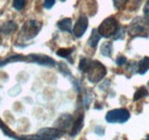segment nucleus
<instances>
[{
	"mask_svg": "<svg viewBox=\"0 0 149 140\" xmlns=\"http://www.w3.org/2000/svg\"><path fill=\"white\" fill-rule=\"evenodd\" d=\"M16 30H17V24L13 21H9V22H7L0 27V32L3 35H10Z\"/></svg>",
	"mask_w": 149,
	"mask_h": 140,
	"instance_id": "9",
	"label": "nucleus"
},
{
	"mask_svg": "<svg viewBox=\"0 0 149 140\" xmlns=\"http://www.w3.org/2000/svg\"><path fill=\"white\" fill-rule=\"evenodd\" d=\"M126 61H127V60H126V57H125V56H119V57L116 60V63H117V66H119V67H120V66L125 64V63H126Z\"/></svg>",
	"mask_w": 149,
	"mask_h": 140,
	"instance_id": "24",
	"label": "nucleus"
},
{
	"mask_svg": "<svg viewBox=\"0 0 149 140\" xmlns=\"http://www.w3.org/2000/svg\"><path fill=\"white\" fill-rule=\"evenodd\" d=\"M83 121H84V117H83V115H80L78 118H77V121L74 122V126H72V131H71V136L74 137L76 136L80 130H81V126H83Z\"/></svg>",
	"mask_w": 149,
	"mask_h": 140,
	"instance_id": "13",
	"label": "nucleus"
},
{
	"mask_svg": "<svg viewBox=\"0 0 149 140\" xmlns=\"http://www.w3.org/2000/svg\"><path fill=\"white\" fill-rule=\"evenodd\" d=\"M63 131H61L57 127H51V129H42L38 133V139H56L62 137Z\"/></svg>",
	"mask_w": 149,
	"mask_h": 140,
	"instance_id": "6",
	"label": "nucleus"
},
{
	"mask_svg": "<svg viewBox=\"0 0 149 140\" xmlns=\"http://www.w3.org/2000/svg\"><path fill=\"white\" fill-rule=\"evenodd\" d=\"M149 69V57H143L140 62H139V74L143 75L146 74Z\"/></svg>",
	"mask_w": 149,
	"mask_h": 140,
	"instance_id": "14",
	"label": "nucleus"
},
{
	"mask_svg": "<svg viewBox=\"0 0 149 140\" xmlns=\"http://www.w3.org/2000/svg\"><path fill=\"white\" fill-rule=\"evenodd\" d=\"M72 48H60L58 51H57V55L58 56H62V57H69L70 56V54L72 53Z\"/></svg>",
	"mask_w": 149,
	"mask_h": 140,
	"instance_id": "19",
	"label": "nucleus"
},
{
	"mask_svg": "<svg viewBox=\"0 0 149 140\" xmlns=\"http://www.w3.org/2000/svg\"><path fill=\"white\" fill-rule=\"evenodd\" d=\"M149 30V23L142 18H136L131 23L129 28V34L131 36H145Z\"/></svg>",
	"mask_w": 149,
	"mask_h": 140,
	"instance_id": "4",
	"label": "nucleus"
},
{
	"mask_svg": "<svg viewBox=\"0 0 149 140\" xmlns=\"http://www.w3.org/2000/svg\"><path fill=\"white\" fill-rule=\"evenodd\" d=\"M54 4H55V0H45L44 6H45V8L49 9V8H52L54 6Z\"/></svg>",
	"mask_w": 149,
	"mask_h": 140,
	"instance_id": "25",
	"label": "nucleus"
},
{
	"mask_svg": "<svg viewBox=\"0 0 149 140\" xmlns=\"http://www.w3.org/2000/svg\"><path fill=\"white\" fill-rule=\"evenodd\" d=\"M86 72H87V78H88L90 82L97 83L106 76L107 71H106L104 66L101 64L99 61H91Z\"/></svg>",
	"mask_w": 149,
	"mask_h": 140,
	"instance_id": "1",
	"label": "nucleus"
},
{
	"mask_svg": "<svg viewBox=\"0 0 149 140\" xmlns=\"http://www.w3.org/2000/svg\"><path fill=\"white\" fill-rule=\"evenodd\" d=\"M143 14H145V18L149 20V0L147 1L146 6H145V9H143Z\"/></svg>",
	"mask_w": 149,
	"mask_h": 140,
	"instance_id": "26",
	"label": "nucleus"
},
{
	"mask_svg": "<svg viewBox=\"0 0 149 140\" xmlns=\"http://www.w3.org/2000/svg\"><path fill=\"white\" fill-rule=\"evenodd\" d=\"M126 1L127 0H113V5H115V7L117 9H120V8H123L125 6Z\"/></svg>",
	"mask_w": 149,
	"mask_h": 140,
	"instance_id": "23",
	"label": "nucleus"
},
{
	"mask_svg": "<svg viewBox=\"0 0 149 140\" xmlns=\"http://www.w3.org/2000/svg\"><path fill=\"white\" fill-rule=\"evenodd\" d=\"M117 29H118L117 21L113 18H108L101 23V25L99 27L97 30H99L101 37L108 38V37H111L112 35H115V32L117 31Z\"/></svg>",
	"mask_w": 149,
	"mask_h": 140,
	"instance_id": "2",
	"label": "nucleus"
},
{
	"mask_svg": "<svg viewBox=\"0 0 149 140\" xmlns=\"http://www.w3.org/2000/svg\"><path fill=\"white\" fill-rule=\"evenodd\" d=\"M87 25H88V20L86 16L81 15L80 18L77 20L76 24L74 27V35L77 38H80L81 36L85 34V31L87 30Z\"/></svg>",
	"mask_w": 149,
	"mask_h": 140,
	"instance_id": "7",
	"label": "nucleus"
},
{
	"mask_svg": "<svg viewBox=\"0 0 149 140\" xmlns=\"http://www.w3.org/2000/svg\"><path fill=\"white\" fill-rule=\"evenodd\" d=\"M100 38H101V35H100L99 30H97V29H94L93 31H92V35H91V37H90V39H88V45H90L91 47L95 48L96 45L99 44Z\"/></svg>",
	"mask_w": 149,
	"mask_h": 140,
	"instance_id": "12",
	"label": "nucleus"
},
{
	"mask_svg": "<svg viewBox=\"0 0 149 140\" xmlns=\"http://www.w3.org/2000/svg\"><path fill=\"white\" fill-rule=\"evenodd\" d=\"M146 95H148V90L146 88H140L135 92V94H134V101L139 100V99H141V98H143Z\"/></svg>",
	"mask_w": 149,
	"mask_h": 140,
	"instance_id": "17",
	"label": "nucleus"
},
{
	"mask_svg": "<svg viewBox=\"0 0 149 140\" xmlns=\"http://www.w3.org/2000/svg\"><path fill=\"white\" fill-rule=\"evenodd\" d=\"M148 86H149V83H148Z\"/></svg>",
	"mask_w": 149,
	"mask_h": 140,
	"instance_id": "27",
	"label": "nucleus"
},
{
	"mask_svg": "<svg viewBox=\"0 0 149 140\" xmlns=\"http://www.w3.org/2000/svg\"><path fill=\"white\" fill-rule=\"evenodd\" d=\"M40 28H41V24L39 22L35 21V20H31V21H29L24 25V28H23V35H25V38H28V39L33 38L39 32Z\"/></svg>",
	"mask_w": 149,
	"mask_h": 140,
	"instance_id": "5",
	"label": "nucleus"
},
{
	"mask_svg": "<svg viewBox=\"0 0 149 140\" xmlns=\"http://www.w3.org/2000/svg\"><path fill=\"white\" fill-rule=\"evenodd\" d=\"M124 34H125V28H118L117 29V31L115 32V35L113 36V39H123L124 38Z\"/></svg>",
	"mask_w": 149,
	"mask_h": 140,
	"instance_id": "21",
	"label": "nucleus"
},
{
	"mask_svg": "<svg viewBox=\"0 0 149 140\" xmlns=\"http://www.w3.org/2000/svg\"><path fill=\"white\" fill-rule=\"evenodd\" d=\"M22 60H26V57H24V56H22V55H14V56H9L8 59H6V60H3V61H1V62H0V67H1V66L7 64V63H9V62L22 61Z\"/></svg>",
	"mask_w": 149,
	"mask_h": 140,
	"instance_id": "16",
	"label": "nucleus"
},
{
	"mask_svg": "<svg viewBox=\"0 0 149 140\" xmlns=\"http://www.w3.org/2000/svg\"><path fill=\"white\" fill-rule=\"evenodd\" d=\"M0 129L3 131V133H5L6 136H8V137H10V138H17V137H16V136H15V134H14V133H13L6 125H5V123L1 122V120H0Z\"/></svg>",
	"mask_w": 149,
	"mask_h": 140,
	"instance_id": "18",
	"label": "nucleus"
},
{
	"mask_svg": "<svg viewBox=\"0 0 149 140\" xmlns=\"http://www.w3.org/2000/svg\"><path fill=\"white\" fill-rule=\"evenodd\" d=\"M26 59H29L30 61L32 62H36V63H39V64H44V66H55V61L46 55H38V54H31L29 55Z\"/></svg>",
	"mask_w": 149,
	"mask_h": 140,
	"instance_id": "8",
	"label": "nucleus"
},
{
	"mask_svg": "<svg viewBox=\"0 0 149 140\" xmlns=\"http://www.w3.org/2000/svg\"><path fill=\"white\" fill-rule=\"evenodd\" d=\"M62 1H64V0H62Z\"/></svg>",
	"mask_w": 149,
	"mask_h": 140,
	"instance_id": "28",
	"label": "nucleus"
},
{
	"mask_svg": "<svg viewBox=\"0 0 149 140\" xmlns=\"http://www.w3.org/2000/svg\"><path fill=\"white\" fill-rule=\"evenodd\" d=\"M101 53H102V55L110 57L112 53L111 43H104V44H102V46H101Z\"/></svg>",
	"mask_w": 149,
	"mask_h": 140,
	"instance_id": "15",
	"label": "nucleus"
},
{
	"mask_svg": "<svg viewBox=\"0 0 149 140\" xmlns=\"http://www.w3.org/2000/svg\"><path fill=\"white\" fill-rule=\"evenodd\" d=\"M25 6V0H14V8L17 9V10H21L23 9Z\"/></svg>",
	"mask_w": 149,
	"mask_h": 140,
	"instance_id": "22",
	"label": "nucleus"
},
{
	"mask_svg": "<svg viewBox=\"0 0 149 140\" xmlns=\"http://www.w3.org/2000/svg\"><path fill=\"white\" fill-rule=\"evenodd\" d=\"M71 25H72L71 18H63L57 23L58 29H61L62 31H67V32H71Z\"/></svg>",
	"mask_w": 149,
	"mask_h": 140,
	"instance_id": "11",
	"label": "nucleus"
},
{
	"mask_svg": "<svg viewBox=\"0 0 149 140\" xmlns=\"http://www.w3.org/2000/svg\"><path fill=\"white\" fill-rule=\"evenodd\" d=\"M56 125H58V126H56L57 129H58V127H60V129H63V132H64L69 126H71V116H69V115H63V116H61L60 120L56 123ZM61 131H62V130H61Z\"/></svg>",
	"mask_w": 149,
	"mask_h": 140,
	"instance_id": "10",
	"label": "nucleus"
},
{
	"mask_svg": "<svg viewBox=\"0 0 149 140\" xmlns=\"http://www.w3.org/2000/svg\"><path fill=\"white\" fill-rule=\"evenodd\" d=\"M130 118V113L126 109H113L107 113L106 120L108 123H125Z\"/></svg>",
	"mask_w": 149,
	"mask_h": 140,
	"instance_id": "3",
	"label": "nucleus"
},
{
	"mask_svg": "<svg viewBox=\"0 0 149 140\" xmlns=\"http://www.w3.org/2000/svg\"><path fill=\"white\" fill-rule=\"evenodd\" d=\"M90 62H91V61L87 60V59H81V60H80V63H79V69L81 70V71H84V72H86Z\"/></svg>",
	"mask_w": 149,
	"mask_h": 140,
	"instance_id": "20",
	"label": "nucleus"
}]
</instances>
